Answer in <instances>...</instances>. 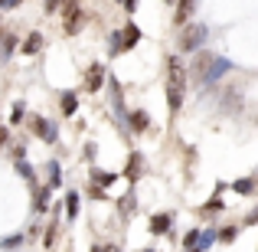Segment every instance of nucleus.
<instances>
[{
	"label": "nucleus",
	"mask_w": 258,
	"mask_h": 252,
	"mask_svg": "<svg viewBox=\"0 0 258 252\" xmlns=\"http://www.w3.org/2000/svg\"><path fill=\"white\" fill-rule=\"evenodd\" d=\"M216 242V229H206V233H200V242H196V249L200 252H206L209 246Z\"/></svg>",
	"instance_id": "nucleus-25"
},
{
	"label": "nucleus",
	"mask_w": 258,
	"mask_h": 252,
	"mask_svg": "<svg viewBox=\"0 0 258 252\" xmlns=\"http://www.w3.org/2000/svg\"><path fill=\"white\" fill-rule=\"evenodd\" d=\"M92 252H101V249H98V246H95V249H92Z\"/></svg>",
	"instance_id": "nucleus-35"
},
{
	"label": "nucleus",
	"mask_w": 258,
	"mask_h": 252,
	"mask_svg": "<svg viewBox=\"0 0 258 252\" xmlns=\"http://www.w3.org/2000/svg\"><path fill=\"white\" fill-rule=\"evenodd\" d=\"M222 210H226V203H222V196H213L209 203H203V207H200V213H203V216L209 220V216H219Z\"/></svg>",
	"instance_id": "nucleus-19"
},
{
	"label": "nucleus",
	"mask_w": 258,
	"mask_h": 252,
	"mask_svg": "<svg viewBox=\"0 0 258 252\" xmlns=\"http://www.w3.org/2000/svg\"><path fill=\"white\" fill-rule=\"evenodd\" d=\"M101 85H105V66H101V63H95L92 66V69H88V79H85V88H88V92H101Z\"/></svg>",
	"instance_id": "nucleus-9"
},
{
	"label": "nucleus",
	"mask_w": 258,
	"mask_h": 252,
	"mask_svg": "<svg viewBox=\"0 0 258 252\" xmlns=\"http://www.w3.org/2000/svg\"><path fill=\"white\" fill-rule=\"evenodd\" d=\"M23 239H26V233H13L7 239H0V249H17V246H23Z\"/></svg>",
	"instance_id": "nucleus-23"
},
{
	"label": "nucleus",
	"mask_w": 258,
	"mask_h": 252,
	"mask_svg": "<svg viewBox=\"0 0 258 252\" xmlns=\"http://www.w3.org/2000/svg\"><path fill=\"white\" fill-rule=\"evenodd\" d=\"M141 167H144V161H141V154L134 151V154H131V161H127V167H124V177H127V180H138Z\"/></svg>",
	"instance_id": "nucleus-20"
},
{
	"label": "nucleus",
	"mask_w": 258,
	"mask_h": 252,
	"mask_svg": "<svg viewBox=\"0 0 258 252\" xmlns=\"http://www.w3.org/2000/svg\"><path fill=\"white\" fill-rule=\"evenodd\" d=\"M79 203H82V196H79L76 190H69V193H66V216H69V220H76V216H79V210H82Z\"/></svg>",
	"instance_id": "nucleus-17"
},
{
	"label": "nucleus",
	"mask_w": 258,
	"mask_h": 252,
	"mask_svg": "<svg viewBox=\"0 0 258 252\" xmlns=\"http://www.w3.org/2000/svg\"><path fill=\"white\" fill-rule=\"evenodd\" d=\"M59 108H62V115H76V108H79V95L72 92V88H66V92L59 95Z\"/></svg>",
	"instance_id": "nucleus-14"
},
{
	"label": "nucleus",
	"mask_w": 258,
	"mask_h": 252,
	"mask_svg": "<svg viewBox=\"0 0 258 252\" xmlns=\"http://www.w3.org/2000/svg\"><path fill=\"white\" fill-rule=\"evenodd\" d=\"M235 236H239V226H226V229L216 233V239L219 242H235Z\"/></svg>",
	"instance_id": "nucleus-27"
},
{
	"label": "nucleus",
	"mask_w": 258,
	"mask_h": 252,
	"mask_svg": "<svg viewBox=\"0 0 258 252\" xmlns=\"http://www.w3.org/2000/svg\"><path fill=\"white\" fill-rule=\"evenodd\" d=\"M49 193H52L49 187H36V193H33V210H36V213H46V210L52 207V203H49Z\"/></svg>",
	"instance_id": "nucleus-12"
},
{
	"label": "nucleus",
	"mask_w": 258,
	"mask_h": 252,
	"mask_svg": "<svg viewBox=\"0 0 258 252\" xmlns=\"http://www.w3.org/2000/svg\"><path fill=\"white\" fill-rule=\"evenodd\" d=\"M111 56H121V39H118V33H111Z\"/></svg>",
	"instance_id": "nucleus-31"
},
{
	"label": "nucleus",
	"mask_w": 258,
	"mask_h": 252,
	"mask_svg": "<svg viewBox=\"0 0 258 252\" xmlns=\"http://www.w3.org/2000/svg\"><path fill=\"white\" fill-rule=\"evenodd\" d=\"M7 141H10V128H4V125H0V147H4Z\"/></svg>",
	"instance_id": "nucleus-32"
},
{
	"label": "nucleus",
	"mask_w": 258,
	"mask_h": 252,
	"mask_svg": "<svg viewBox=\"0 0 258 252\" xmlns=\"http://www.w3.org/2000/svg\"><path fill=\"white\" fill-rule=\"evenodd\" d=\"M92 180H95L98 190H105V187H111V183L118 180V174H111V170H92Z\"/></svg>",
	"instance_id": "nucleus-16"
},
{
	"label": "nucleus",
	"mask_w": 258,
	"mask_h": 252,
	"mask_svg": "<svg viewBox=\"0 0 258 252\" xmlns=\"http://www.w3.org/2000/svg\"><path fill=\"white\" fill-rule=\"evenodd\" d=\"M180 105H183V88H173V85H167V108H170V115L180 112Z\"/></svg>",
	"instance_id": "nucleus-15"
},
{
	"label": "nucleus",
	"mask_w": 258,
	"mask_h": 252,
	"mask_svg": "<svg viewBox=\"0 0 258 252\" xmlns=\"http://www.w3.org/2000/svg\"><path fill=\"white\" fill-rule=\"evenodd\" d=\"M121 213H134V196H124V200H121Z\"/></svg>",
	"instance_id": "nucleus-30"
},
{
	"label": "nucleus",
	"mask_w": 258,
	"mask_h": 252,
	"mask_svg": "<svg viewBox=\"0 0 258 252\" xmlns=\"http://www.w3.org/2000/svg\"><path fill=\"white\" fill-rule=\"evenodd\" d=\"M20 121H23V102H17L10 112V125H20Z\"/></svg>",
	"instance_id": "nucleus-29"
},
{
	"label": "nucleus",
	"mask_w": 258,
	"mask_h": 252,
	"mask_svg": "<svg viewBox=\"0 0 258 252\" xmlns=\"http://www.w3.org/2000/svg\"><path fill=\"white\" fill-rule=\"evenodd\" d=\"M56 239H59V226L52 223L49 229H43V246H46V249H52V246H56Z\"/></svg>",
	"instance_id": "nucleus-24"
},
{
	"label": "nucleus",
	"mask_w": 258,
	"mask_h": 252,
	"mask_svg": "<svg viewBox=\"0 0 258 252\" xmlns=\"http://www.w3.org/2000/svg\"><path fill=\"white\" fill-rule=\"evenodd\" d=\"M209 39V26L206 23H186L180 30V53H203Z\"/></svg>",
	"instance_id": "nucleus-2"
},
{
	"label": "nucleus",
	"mask_w": 258,
	"mask_h": 252,
	"mask_svg": "<svg viewBox=\"0 0 258 252\" xmlns=\"http://www.w3.org/2000/svg\"><path fill=\"white\" fill-rule=\"evenodd\" d=\"M33 131H36V138H43L46 144H56V141H59V128L52 125V121L39 118V115L33 118Z\"/></svg>",
	"instance_id": "nucleus-4"
},
{
	"label": "nucleus",
	"mask_w": 258,
	"mask_h": 252,
	"mask_svg": "<svg viewBox=\"0 0 258 252\" xmlns=\"http://www.w3.org/2000/svg\"><path fill=\"white\" fill-rule=\"evenodd\" d=\"M39 49H43V33H30V36L23 39V46H20L23 56H36Z\"/></svg>",
	"instance_id": "nucleus-11"
},
{
	"label": "nucleus",
	"mask_w": 258,
	"mask_h": 252,
	"mask_svg": "<svg viewBox=\"0 0 258 252\" xmlns=\"http://www.w3.org/2000/svg\"><path fill=\"white\" fill-rule=\"evenodd\" d=\"M196 242H200V229H189V233L183 236V246H186V252L196 249Z\"/></svg>",
	"instance_id": "nucleus-28"
},
{
	"label": "nucleus",
	"mask_w": 258,
	"mask_h": 252,
	"mask_svg": "<svg viewBox=\"0 0 258 252\" xmlns=\"http://www.w3.org/2000/svg\"><path fill=\"white\" fill-rule=\"evenodd\" d=\"M232 190H235V193H242V196H252V190H255V177H242V180H235V183H232Z\"/></svg>",
	"instance_id": "nucleus-22"
},
{
	"label": "nucleus",
	"mask_w": 258,
	"mask_h": 252,
	"mask_svg": "<svg viewBox=\"0 0 258 252\" xmlns=\"http://www.w3.org/2000/svg\"><path fill=\"white\" fill-rule=\"evenodd\" d=\"M144 252H154V249H144Z\"/></svg>",
	"instance_id": "nucleus-36"
},
{
	"label": "nucleus",
	"mask_w": 258,
	"mask_h": 252,
	"mask_svg": "<svg viewBox=\"0 0 258 252\" xmlns=\"http://www.w3.org/2000/svg\"><path fill=\"white\" fill-rule=\"evenodd\" d=\"M59 13H62V30L69 33V36H76V33L82 30V23H85L82 7H79V4H62V7H59Z\"/></svg>",
	"instance_id": "nucleus-3"
},
{
	"label": "nucleus",
	"mask_w": 258,
	"mask_h": 252,
	"mask_svg": "<svg viewBox=\"0 0 258 252\" xmlns=\"http://www.w3.org/2000/svg\"><path fill=\"white\" fill-rule=\"evenodd\" d=\"M59 7H62V4H56V0H49V4H46V13H59Z\"/></svg>",
	"instance_id": "nucleus-33"
},
{
	"label": "nucleus",
	"mask_w": 258,
	"mask_h": 252,
	"mask_svg": "<svg viewBox=\"0 0 258 252\" xmlns=\"http://www.w3.org/2000/svg\"><path fill=\"white\" fill-rule=\"evenodd\" d=\"M17 7V0H0V10H13Z\"/></svg>",
	"instance_id": "nucleus-34"
},
{
	"label": "nucleus",
	"mask_w": 258,
	"mask_h": 252,
	"mask_svg": "<svg viewBox=\"0 0 258 252\" xmlns=\"http://www.w3.org/2000/svg\"><path fill=\"white\" fill-rule=\"evenodd\" d=\"M118 39H121V53H124V49H134V46L141 43V30H138V23H127L124 30L118 33Z\"/></svg>",
	"instance_id": "nucleus-8"
},
{
	"label": "nucleus",
	"mask_w": 258,
	"mask_h": 252,
	"mask_svg": "<svg viewBox=\"0 0 258 252\" xmlns=\"http://www.w3.org/2000/svg\"><path fill=\"white\" fill-rule=\"evenodd\" d=\"M17 174L23 180H36V170H33V164H26V161H17Z\"/></svg>",
	"instance_id": "nucleus-26"
},
{
	"label": "nucleus",
	"mask_w": 258,
	"mask_h": 252,
	"mask_svg": "<svg viewBox=\"0 0 258 252\" xmlns=\"http://www.w3.org/2000/svg\"><path fill=\"white\" fill-rule=\"evenodd\" d=\"M173 226V213H154L151 216V233L154 236H167Z\"/></svg>",
	"instance_id": "nucleus-10"
},
{
	"label": "nucleus",
	"mask_w": 258,
	"mask_h": 252,
	"mask_svg": "<svg viewBox=\"0 0 258 252\" xmlns=\"http://www.w3.org/2000/svg\"><path fill=\"white\" fill-rule=\"evenodd\" d=\"M242 108H245V102H242V92H239V88H226V92H222V112L239 115Z\"/></svg>",
	"instance_id": "nucleus-7"
},
{
	"label": "nucleus",
	"mask_w": 258,
	"mask_h": 252,
	"mask_svg": "<svg viewBox=\"0 0 258 252\" xmlns=\"http://www.w3.org/2000/svg\"><path fill=\"white\" fill-rule=\"evenodd\" d=\"M46 177H49V183H46L49 190L62 187V164H59V161H49V164H46Z\"/></svg>",
	"instance_id": "nucleus-13"
},
{
	"label": "nucleus",
	"mask_w": 258,
	"mask_h": 252,
	"mask_svg": "<svg viewBox=\"0 0 258 252\" xmlns=\"http://www.w3.org/2000/svg\"><path fill=\"white\" fill-rule=\"evenodd\" d=\"M13 49H17V36H13V33H7L4 43H0V63H7V59L13 56Z\"/></svg>",
	"instance_id": "nucleus-21"
},
{
	"label": "nucleus",
	"mask_w": 258,
	"mask_h": 252,
	"mask_svg": "<svg viewBox=\"0 0 258 252\" xmlns=\"http://www.w3.org/2000/svg\"><path fill=\"white\" fill-rule=\"evenodd\" d=\"M124 121H127V128H131L134 134H147V131H151V118H147L144 108H138V112H127Z\"/></svg>",
	"instance_id": "nucleus-6"
},
{
	"label": "nucleus",
	"mask_w": 258,
	"mask_h": 252,
	"mask_svg": "<svg viewBox=\"0 0 258 252\" xmlns=\"http://www.w3.org/2000/svg\"><path fill=\"white\" fill-rule=\"evenodd\" d=\"M229 69H232V63H229V59H222V56H216V53H200V56H196V63H193V72H196V79H200L203 85L222 79Z\"/></svg>",
	"instance_id": "nucleus-1"
},
{
	"label": "nucleus",
	"mask_w": 258,
	"mask_h": 252,
	"mask_svg": "<svg viewBox=\"0 0 258 252\" xmlns=\"http://www.w3.org/2000/svg\"><path fill=\"white\" fill-rule=\"evenodd\" d=\"M167 76H170V82H167V85H173V88H183V85H186V69H183L180 56H170V59H167Z\"/></svg>",
	"instance_id": "nucleus-5"
},
{
	"label": "nucleus",
	"mask_w": 258,
	"mask_h": 252,
	"mask_svg": "<svg viewBox=\"0 0 258 252\" xmlns=\"http://www.w3.org/2000/svg\"><path fill=\"white\" fill-rule=\"evenodd\" d=\"M193 13H196V4H189V0H183V4L176 7V17H173V23H176V26H180V23L186 26V20L193 17Z\"/></svg>",
	"instance_id": "nucleus-18"
}]
</instances>
